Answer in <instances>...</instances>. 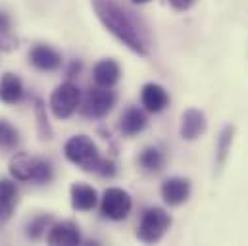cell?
Here are the masks:
<instances>
[{
  "label": "cell",
  "mask_w": 248,
  "mask_h": 246,
  "mask_svg": "<svg viewBox=\"0 0 248 246\" xmlns=\"http://www.w3.org/2000/svg\"><path fill=\"white\" fill-rule=\"evenodd\" d=\"M93 8L98 21L110 35H114L133 54L142 58L148 56V41L127 8L118 0H93Z\"/></svg>",
  "instance_id": "cell-1"
},
{
  "label": "cell",
  "mask_w": 248,
  "mask_h": 246,
  "mask_svg": "<svg viewBox=\"0 0 248 246\" xmlns=\"http://www.w3.org/2000/svg\"><path fill=\"white\" fill-rule=\"evenodd\" d=\"M10 175L21 183L46 184L54 179L52 164L27 152H16L10 160Z\"/></svg>",
  "instance_id": "cell-2"
},
{
  "label": "cell",
  "mask_w": 248,
  "mask_h": 246,
  "mask_svg": "<svg viewBox=\"0 0 248 246\" xmlns=\"http://www.w3.org/2000/svg\"><path fill=\"white\" fill-rule=\"evenodd\" d=\"M63 154L73 166L81 168L83 171H91V173L96 171V168L102 160L100 152H98V146L87 135H73L65 142Z\"/></svg>",
  "instance_id": "cell-3"
},
{
  "label": "cell",
  "mask_w": 248,
  "mask_h": 246,
  "mask_svg": "<svg viewBox=\"0 0 248 246\" xmlns=\"http://www.w3.org/2000/svg\"><path fill=\"white\" fill-rule=\"evenodd\" d=\"M170 227H171V215L166 210L148 208V210H144V214L139 221L137 237H139V241L152 245V243L162 241Z\"/></svg>",
  "instance_id": "cell-4"
},
{
  "label": "cell",
  "mask_w": 248,
  "mask_h": 246,
  "mask_svg": "<svg viewBox=\"0 0 248 246\" xmlns=\"http://www.w3.org/2000/svg\"><path fill=\"white\" fill-rule=\"evenodd\" d=\"M79 104H81V91L71 81L58 85L50 94V110L58 120L71 118L77 112Z\"/></svg>",
  "instance_id": "cell-5"
},
{
  "label": "cell",
  "mask_w": 248,
  "mask_h": 246,
  "mask_svg": "<svg viewBox=\"0 0 248 246\" xmlns=\"http://www.w3.org/2000/svg\"><path fill=\"white\" fill-rule=\"evenodd\" d=\"M131 208H133L131 194L124 188H120V186L106 188L102 198H100V214L110 221L125 219L131 214Z\"/></svg>",
  "instance_id": "cell-6"
},
{
  "label": "cell",
  "mask_w": 248,
  "mask_h": 246,
  "mask_svg": "<svg viewBox=\"0 0 248 246\" xmlns=\"http://www.w3.org/2000/svg\"><path fill=\"white\" fill-rule=\"evenodd\" d=\"M118 94L112 89H104V87H94L87 92L83 104L81 106V114L87 118H94L100 120L104 116H108L112 112V108L116 106Z\"/></svg>",
  "instance_id": "cell-7"
},
{
  "label": "cell",
  "mask_w": 248,
  "mask_h": 246,
  "mask_svg": "<svg viewBox=\"0 0 248 246\" xmlns=\"http://www.w3.org/2000/svg\"><path fill=\"white\" fill-rule=\"evenodd\" d=\"M190 181L186 177H170L160 186V194L166 204L170 206H181L190 198Z\"/></svg>",
  "instance_id": "cell-8"
},
{
  "label": "cell",
  "mask_w": 248,
  "mask_h": 246,
  "mask_svg": "<svg viewBox=\"0 0 248 246\" xmlns=\"http://www.w3.org/2000/svg\"><path fill=\"white\" fill-rule=\"evenodd\" d=\"M208 129V122L204 112H200L198 108H188L181 114V123H179V135L185 140H196L198 137H202Z\"/></svg>",
  "instance_id": "cell-9"
},
{
  "label": "cell",
  "mask_w": 248,
  "mask_h": 246,
  "mask_svg": "<svg viewBox=\"0 0 248 246\" xmlns=\"http://www.w3.org/2000/svg\"><path fill=\"white\" fill-rule=\"evenodd\" d=\"M140 102H142V106H144L146 112L160 114V112H164L168 108L170 94H168V91L162 85H158V83H146L140 89Z\"/></svg>",
  "instance_id": "cell-10"
},
{
  "label": "cell",
  "mask_w": 248,
  "mask_h": 246,
  "mask_svg": "<svg viewBox=\"0 0 248 246\" xmlns=\"http://www.w3.org/2000/svg\"><path fill=\"white\" fill-rule=\"evenodd\" d=\"M29 60L41 71H56L62 65V54L48 45H35L29 52Z\"/></svg>",
  "instance_id": "cell-11"
},
{
  "label": "cell",
  "mask_w": 248,
  "mask_h": 246,
  "mask_svg": "<svg viewBox=\"0 0 248 246\" xmlns=\"http://www.w3.org/2000/svg\"><path fill=\"white\" fill-rule=\"evenodd\" d=\"M48 245H62V246H73L81 245V231L73 221H60L50 227V233L46 237Z\"/></svg>",
  "instance_id": "cell-12"
},
{
  "label": "cell",
  "mask_w": 248,
  "mask_h": 246,
  "mask_svg": "<svg viewBox=\"0 0 248 246\" xmlns=\"http://www.w3.org/2000/svg\"><path fill=\"white\" fill-rule=\"evenodd\" d=\"M69 198H71V208L77 212H91L98 204V192L91 184L75 183L69 188Z\"/></svg>",
  "instance_id": "cell-13"
},
{
  "label": "cell",
  "mask_w": 248,
  "mask_h": 246,
  "mask_svg": "<svg viewBox=\"0 0 248 246\" xmlns=\"http://www.w3.org/2000/svg\"><path fill=\"white\" fill-rule=\"evenodd\" d=\"M120 75H122L120 63L112 58L100 60L93 69V79H94L96 87H104V89H112L120 81Z\"/></svg>",
  "instance_id": "cell-14"
},
{
  "label": "cell",
  "mask_w": 248,
  "mask_h": 246,
  "mask_svg": "<svg viewBox=\"0 0 248 246\" xmlns=\"http://www.w3.org/2000/svg\"><path fill=\"white\" fill-rule=\"evenodd\" d=\"M148 125V118L144 114V110H140L139 106H129L120 118V131L125 137H135L139 133H142Z\"/></svg>",
  "instance_id": "cell-15"
},
{
  "label": "cell",
  "mask_w": 248,
  "mask_h": 246,
  "mask_svg": "<svg viewBox=\"0 0 248 246\" xmlns=\"http://www.w3.org/2000/svg\"><path fill=\"white\" fill-rule=\"evenodd\" d=\"M17 204V186L10 179H0V227L12 217Z\"/></svg>",
  "instance_id": "cell-16"
},
{
  "label": "cell",
  "mask_w": 248,
  "mask_h": 246,
  "mask_svg": "<svg viewBox=\"0 0 248 246\" xmlns=\"http://www.w3.org/2000/svg\"><path fill=\"white\" fill-rule=\"evenodd\" d=\"M235 133H237L235 125L227 123L221 129L219 137H217V144H216V168H217V171H221L225 168L227 160H229L231 146H233V140H235Z\"/></svg>",
  "instance_id": "cell-17"
},
{
  "label": "cell",
  "mask_w": 248,
  "mask_h": 246,
  "mask_svg": "<svg viewBox=\"0 0 248 246\" xmlns=\"http://www.w3.org/2000/svg\"><path fill=\"white\" fill-rule=\"evenodd\" d=\"M23 96V83L16 73H4L0 79V100L4 104H16Z\"/></svg>",
  "instance_id": "cell-18"
},
{
  "label": "cell",
  "mask_w": 248,
  "mask_h": 246,
  "mask_svg": "<svg viewBox=\"0 0 248 246\" xmlns=\"http://www.w3.org/2000/svg\"><path fill=\"white\" fill-rule=\"evenodd\" d=\"M139 166L146 173H160L166 168V154L158 146H146L139 154Z\"/></svg>",
  "instance_id": "cell-19"
},
{
  "label": "cell",
  "mask_w": 248,
  "mask_h": 246,
  "mask_svg": "<svg viewBox=\"0 0 248 246\" xmlns=\"http://www.w3.org/2000/svg\"><path fill=\"white\" fill-rule=\"evenodd\" d=\"M19 144V133L17 129L6 120H0V150H16Z\"/></svg>",
  "instance_id": "cell-20"
},
{
  "label": "cell",
  "mask_w": 248,
  "mask_h": 246,
  "mask_svg": "<svg viewBox=\"0 0 248 246\" xmlns=\"http://www.w3.org/2000/svg\"><path fill=\"white\" fill-rule=\"evenodd\" d=\"M35 116H37V129L41 138H52V127L46 118V106L41 98H35Z\"/></svg>",
  "instance_id": "cell-21"
},
{
  "label": "cell",
  "mask_w": 248,
  "mask_h": 246,
  "mask_svg": "<svg viewBox=\"0 0 248 246\" xmlns=\"http://www.w3.org/2000/svg\"><path fill=\"white\" fill-rule=\"evenodd\" d=\"M52 223V217L50 215H37V217H33L29 223H27V229H25V235L29 237V239H33V241H37V239H41L43 237V233L46 231V227Z\"/></svg>",
  "instance_id": "cell-22"
},
{
  "label": "cell",
  "mask_w": 248,
  "mask_h": 246,
  "mask_svg": "<svg viewBox=\"0 0 248 246\" xmlns=\"http://www.w3.org/2000/svg\"><path fill=\"white\" fill-rule=\"evenodd\" d=\"M116 171H118V169H116V164H114L112 160H108V158H102L94 173H98L100 177H114Z\"/></svg>",
  "instance_id": "cell-23"
},
{
  "label": "cell",
  "mask_w": 248,
  "mask_h": 246,
  "mask_svg": "<svg viewBox=\"0 0 248 246\" xmlns=\"http://www.w3.org/2000/svg\"><path fill=\"white\" fill-rule=\"evenodd\" d=\"M168 2H170L171 8L177 10V12H186V10H190V8L196 4V0H168Z\"/></svg>",
  "instance_id": "cell-24"
},
{
  "label": "cell",
  "mask_w": 248,
  "mask_h": 246,
  "mask_svg": "<svg viewBox=\"0 0 248 246\" xmlns=\"http://www.w3.org/2000/svg\"><path fill=\"white\" fill-rule=\"evenodd\" d=\"M8 31H10V17H8V14L0 12V33L6 35Z\"/></svg>",
  "instance_id": "cell-25"
},
{
  "label": "cell",
  "mask_w": 248,
  "mask_h": 246,
  "mask_svg": "<svg viewBox=\"0 0 248 246\" xmlns=\"http://www.w3.org/2000/svg\"><path fill=\"white\" fill-rule=\"evenodd\" d=\"M79 69H81V63H79V62H73V63H71V67L67 69V77H73V75H75V71H79Z\"/></svg>",
  "instance_id": "cell-26"
},
{
  "label": "cell",
  "mask_w": 248,
  "mask_h": 246,
  "mask_svg": "<svg viewBox=\"0 0 248 246\" xmlns=\"http://www.w3.org/2000/svg\"><path fill=\"white\" fill-rule=\"evenodd\" d=\"M131 2H135V4H146V2H150V0H131Z\"/></svg>",
  "instance_id": "cell-27"
}]
</instances>
